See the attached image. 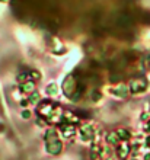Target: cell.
<instances>
[{
    "instance_id": "1",
    "label": "cell",
    "mask_w": 150,
    "mask_h": 160,
    "mask_svg": "<svg viewBox=\"0 0 150 160\" xmlns=\"http://www.w3.org/2000/svg\"><path fill=\"white\" fill-rule=\"evenodd\" d=\"M61 90L67 98L77 99V98L82 95V92H83V88H82V83L79 82V79L76 76H73V74H70V76H67L66 79H64V82H63Z\"/></svg>"
},
{
    "instance_id": "2",
    "label": "cell",
    "mask_w": 150,
    "mask_h": 160,
    "mask_svg": "<svg viewBox=\"0 0 150 160\" xmlns=\"http://www.w3.org/2000/svg\"><path fill=\"white\" fill-rule=\"evenodd\" d=\"M45 146H47V152L50 154H60L63 150V143L60 140V134L55 130H48L45 134Z\"/></svg>"
},
{
    "instance_id": "3",
    "label": "cell",
    "mask_w": 150,
    "mask_h": 160,
    "mask_svg": "<svg viewBox=\"0 0 150 160\" xmlns=\"http://www.w3.org/2000/svg\"><path fill=\"white\" fill-rule=\"evenodd\" d=\"M146 88H147V82L143 79V77H140V79H133L128 84L130 92L134 93V95H138V93L144 92Z\"/></svg>"
},
{
    "instance_id": "4",
    "label": "cell",
    "mask_w": 150,
    "mask_h": 160,
    "mask_svg": "<svg viewBox=\"0 0 150 160\" xmlns=\"http://www.w3.org/2000/svg\"><path fill=\"white\" fill-rule=\"evenodd\" d=\"M79 135H80V138L83 140V141H91V140L95 137L93 125H92V124H83V125H80Z\"/></svg>"
},
{
    "instance_id": "5",
    "label": "cell",
    "mask_w": 150,
    "mask_h": 160,
    "mask_svg": "<svg viewBox=\"0 0 150 160\" xmlns=\"http://www.w3.org/2000/svg\"><path fill=\"white\" fill-rule=\"evenodd\" d=\"M57 132H59L61 137H64V138H71V137L76 134V127L73 125V124L63 122V124L59 125V128H57Z\"/></svg>"
},
{
    "instance_id": "6",
    "label": "cell",
    "mask_w": 150,
    "mask_h": 160,
    "mask_svg": "<svg viewBox=\"0 0 150 160\" xmlns=\"http://www.w3.org/2000/svg\"><path fill=\"white\" fill-rule=\"evenodd\" d=\"M128 92H130V89H128V86H125L124 83H120V84H117L115 88L112 89V95L114 96H117V98H125L127 95H128Z\"/></svg>"
},
{
    "instance_id": "7",
    "label": "cell",
    "mask_w": 150,
    "mask_h": 160,
    "mask_svg": "<svg viewBox=\"0 0 150 160\" xmlns=\"http://www.w3.org/2000/svg\"><path fill=\"white\" fill-rule=\"evenodd\" d=\"M61 122H66V124H77L79 122V117L73 112H64L63 114V118H61Z\"/></svg>"
},
{
    "instance_id": "8",
    "label": "cell",
    "mask_w": 150,
    "mask_h": 160,
    "mask_svg": "<svg viewBox=\"0 0 150 160\" xmlns=\"http://www.w3.org/2000/svg\"><path fill=\"white\" fill-rule=\"evenodd\" d=\"M21 92L26 93V95H32L35 92V82L29 80V82H25V83L21 84Z\"/></svg>"
},
{
    "instance_id": "9",
    "label": "cell",
    "mask_w": 150,
    "mask_h": 160,
    "mask_svg": "<svg viewBox=\"0 0 150 160\" xmlns=\"http://www.w3.org/2000/svg\"><path fill=\"white\" fill-rule=\"evenodd\" d=\"M128 153H130V147L127 146V143H122L120 147H118V150H117V154H118V157H120L121 160H125V159H127Z\"/></svg>"
},
{
    "instance_id": "10",
    "label": "cell",
    "mask_w": 150,
    "mask_h": 160,
    "mask_svg": "<svg viewBox=\"0 0 150 160\" xmlns=\"http://www.w3.org/2000/svg\"><path fill=\"white\" fill-rule=\"evenodd\" d=\"M105 140H106V143L111 144V146H117V144L120 143V137H118L117 131H115V132H108L106 137H105Z\"/></svg>"
},
{
    "instance_id": "11",
    "label": "cell",
    "mask_w": 150,
    "mask_h": 160,
    "mask_svg": "<svg viewBox=\"0 0 150 160\" xmlns=\"http://www.w3.org/2000/svg\"><path fill=\"white\" fill-rule=\"evenodd\" d=\"M102 153H104V150H102L101 146H93V147L91 148V159L92 160L101 159V157H102Z\"/></svg>"
},
{
    "instance_id": "12",
    "label": "cell",
    "mask_w": 150,
    "mask_h": 160,
    "mask_svg": "<svg viewBox=\"0 0 150 160\" xmlns=\"http://www.w3.org/2000/svg\"><path fill=\"white\" fill-rule=\"evenodd\" d=\"M118 137H120V141H122V143H125V141H128L130 137H131V134H130L128 130H125V128H120V130L117 131Z\"/></svg>"
},
{
    "instance_id": "13",
    "label": "cell",
    "mask_w": 150,
    "mask_h": 160,
    "mask_svg": "<svg viewBox=\"0 0 150 160\" xmlns=\"http://www.w3.org/2000/svg\"><path fill=\"white\" fill-rule=\"evenodd\" d=\"M45 92H47V95H48V96H55V95L59 93V86H57L55 83L48 84V86H47V89H45Z\"/></svg>"
},
{
    "instance_id": "14",
    "label": "cell",
    "mask_w": 150,
    "mask_h": 160,
    "mask_svg": "<svg viewBox=\"0 0 150 160\" xmlns=\"http://www.w3.org/2000/svg\"><path fill=\"white\" fill-rule=\"evenodd\" d=\"M29 103H32V105H39L41 103V96H39V93L35 90V92L32 93V95H29Z\"/></svg>"
},
{
    "instance_id": "15",
    "label": "cell",
    "mask_w": 150,
    "mask_h": 160,
    "mask_svg": "<svg viewBox=\"0 0 150 160\" xmlns=\"http://www.w3.org/2000/svg\"><path fill=\"white\" fill-rule=\"evenodd\" d=\"M31 80V70L29 72H23V73H21L19 76H18V82L19 83H25V82H29Z\"/></svg>"
},
{
    "instance_id": "16",
    "label": "cell",
    "mask_w": 150,
    "mask_h": 160,
    "mask_svg": "<svg viewBox=\"0 0 150 160\" xmlns=\"http://www.w3.org/2000/svg\"><path fill=\"white\" fill-rule=\"evenodd\" d=\"M39 76H41V74H39L37 70H31V80H32V82L38 80V79H39Z\"/></svg>"
},
{
    "instance_id": "17",
    "label": "cell",
    "mask_w": 150,
    "mask_h": 160,
    "mask_svg": "<svg viewBox=\"0 0 150 160\" xmlns=\"http://www.w3.org/2000/svg\"><path fill=\"white\" fill-rule=\"evenodd\" d=\"M31 117V114H29V111L28 109H25L23 112H22V118H29Z\"/></svg>"
},
{
    "instance_id": "18",
    "label": "cell",
    "mask_w": 150,
    "mask_h": 160,
    "mask_svg": "<svg viewBox=\"0 0 150 160\" xmlns=\"http://www.w3.org/2000/svg\"><path fill=\"white\" fill-rule=\"evenodd\" d=\"M0 2H8V0H0Z\"/></svg>"
},
{
    "instance_id": "19",
    "label": "cell",
    "mask_w": 150,
    "mask_h": 160,
    "mask_svg": "<svg viewBox=\"0 0 150 160\" xmlns=\"http://www.w3.org/2000/svg\"><path fill=\"white\" fill-rule=\"evenodd\" d=\"M133 160H136V159H133Z\"/></svg>"
}]
</instances>
